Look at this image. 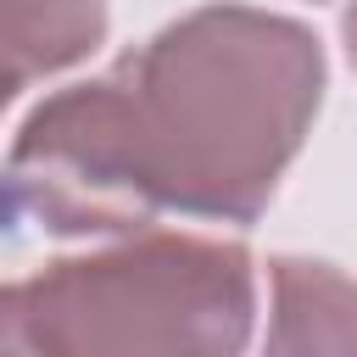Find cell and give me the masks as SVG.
Wrapping results in <instances>:
<instances>
[{"instance_id":"1","label":"cell","mask_w":357,"mask_h":357,"mask_svg":"<svg viewBox=\"0 0 357 357\" xmlns=\"http://www.w3.org/2000/svg\"><path fill=\"white\" fill-rule=\"evenodd\" d=\"M324 45L262 6H195L45 95L0 156V234L117 240L162 212L257 223L324 106Z\"/></svg>"},{"instance_id":"2","label":"cell","mask_w":357,"mask_h":357,"mask_svg":"<svg viewBox=\"0 0 357 357\" xmlns=\"http://www.w3.org/2000/svg\"><path fill=\"white\" fill-rule=\"evenodd\" d=\"M11 284L39 357H240L257 324V262L223 234L139 229Z\"/></svg>"},{"instance_id":"3","label":"cell","mask_w":357,"mask_h":357,"mask_svg":"<svg viewBox=\"0 0 357 357\" xmlns=\"http://www.w3.org/2000/svg\"><path fill=\"white\" fill-rule=\"evenodd\" d=\"M262 357H357V279L324 257H273Z\"/></svg>"},{"instance_id":"4","label":"cell","mask_w":357,"mask_h":357,"mask_svg":"<svg viewBox=\"0 0 357 357\" xmlns=\"http://www.w3.org/2000/svg\"><path fill=\"white\" fill-rule=\"evenodd\" d=\"M106 0H0V78L11 89L89 61L106 45Z\"/></svg>"},{"instance_id":"5","label":"cell","mask_w":357,"mask_h":357,"mask_svg":"<svg viewBox=\"0 0 357 357\" xmlns=\"http://www.w3.org/2000/svg\"><path fill=\"white\" fill-rule=\"evenodd\" d=\"M0 357H39L28 324H22V307H17V284L6 279L0 284Z\"/></svg>"},{"instance_id":"6","label":"cell","mask_w":357,"mask_h":357,"mask_svg":"<svg viewBox=\"0 0 357 357\" xmlns=\"http://www.w3.org/2000/svg\"><path fill=\"white\" fill-rule=\"evenodd\" d=\"M340 39H346V56L357 67V0H346V11H340Z\"/></svg>"},{"instance_id":"7","label":"cell","mask_w":357,"mask_h":357,"mask_svg":"<svg viewBox=\"0 0 357 357\" xmlns=\"http://www.w3.org/2000/svg\"><path fill=\"white\" fill-rule=\"evenodd\" d=\"M11 95H17V89H11V84H6V78H0V112H6V106H11Z\"/></svg>"}]
</instances>
